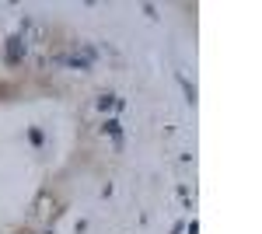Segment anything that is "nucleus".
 Masks as SVG:
<instances>
[{
    "instance_id": "nucleus-1",
    "label": "nucleus",
    "mask_w": 262,
    "mask_h": 234,
    "mask_svg": "<svg viewBox=\"0 0 262 234\" xmlns=\"http://www.w3.org/2000/svg\"><path fill=\"white\" fill-rule=\"evenodd\" d=\"M21 56H25V38H21V35H11V38H7V49H4V60H7V63H18Z\"/></svg>"
},
{
    "instance_id": "nucleus-2",
    "label": "nucleus",
    "mask_w": 262,
    "mask_h": 234,
    "mask_svg": "<svg viewBox=\"0 0 262 234\" xmlns=\"http://www.w3.org/2000/svg\"><path fill=\"white\" fill-rule=\"evenodd\" d=\"M105 133L119 140V133H123V123H119V119H108V123H105Z\"/></svg>"
},
{
    "instance_id": "nucleus-3",
    "label": "nucleus",
    "mask_w": 262,
    "mask_h": 234,
    "mask_svg": "<svg viewBox=\"0 0 262 234\" xmlns=\"http://www.w3.org/2000/svg\"><path fill=\"white\" fill-rule=\"evenodd\" d=\"M66 63H70L73 70H88V67H91V60H88V56H70Z\"/></svg>"
},
{
    "instance_id": "nucleus-4",
    "label": "nucleus",
    "mask_w": 262,
    "mask_h": 234,
    "mask_svg": "<svg viewBox=\"0 0 262 234\" xmlns=\"http://www.w3.org/2000/svg\"><path fill=\"white\" fill-rule=\"evenodd\" d=\"M98 108H116V95H98Z\"/></svg>"
},
{
    "instance_id": "nucleus-5",
    "label": "nucleus",
    "mask_w": 262,
    "mask_h": 234,
    "mask_svg": "<svg viewBox=\"0 0 262 234\" xmlns=\"http://www.w3.org/2000/svg\"><path fill=\"white\" fill-rule=\"evenodd\" d=\"M178 81H182V88H185V98H189V101H196V88H193L189 81H185V77H178Z\"/></svg>"
}]
</instances>
